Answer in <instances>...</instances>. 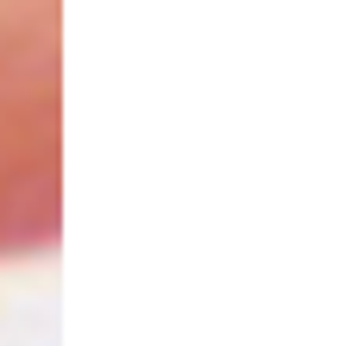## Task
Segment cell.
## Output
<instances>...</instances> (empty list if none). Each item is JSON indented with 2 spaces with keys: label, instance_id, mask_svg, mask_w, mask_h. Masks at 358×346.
Here are the masks:
<instances>
[{
  "label": "cell",
  "instance_id": "cell-1",
  "mask_svg": "<svg viewBox=\"0 0 358 346\" xmlns=\"http://www.w3.org/2000/svg\"><path fill=\"white\" fill-rule=\"evenodd\" d=\"M57 221V0H0V258L44 252Z\"/></svg>",
  "mask_w": 358,
  "mask_h": 346
}]
</instances>
